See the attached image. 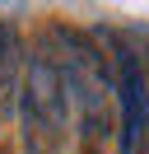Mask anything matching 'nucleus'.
<instances>
[{
    "instance_id": "1",
    "label": "nucleus",
    "mask_w": 149,
    "mask_h": 154,
    "mask_svg": "<svg viewBox=\"0 0 149 154\" xmlns=\"http://www.w3.org/2000/svg\"><path fill=\"white\" fill-rule=\"evenodd\" d=\"M19 131L28 154H61L70 140V89L47 47H37L19 75Z\"/></svg>"
},
{
    "instance_id": "4",
    "label": "nucleus",
    "mask_w": 149,
    "mask_h": 154,
    "mask_svg": "<svg viewBox=\"0 0 149 154\" xmlns=\"http://www.w3.org/2000/svg\"><path fill=\"white\" fill-rule=\"evenodd\" d=\"M14 75H19V51H14V33L0 28V112H5L9 94H14Z\"/></svg>"
},
{
    "instance_id": "3",
    "label": "nucleus",
    "mask_w": 149,
    "mask_h": 154,
    "mask_svg": "<svg viewBox=\"0 0 149 154\" xmlns=\"http://www.w3.org/2000/svg\"><path fill=\"white\" fill-rule=\"evenodd\" d=\"M112 89H117V107H121V149L135 154L144 145V131H149V89H144V70H140L135 51L130 47H117L112 56Z\"/></svg>"
},
{
    "instance_id": "2",
    "label": "nucleus",
    "mask_w": 149,
    "mask_h": 154,
    "mask_svg": "<svg viewBox=\"0 0 149 154\" xmlns=\"http://www.w3.org/2000/svg\"><path fill=\"white\" fill-rule=\"evenodd\" d=\"M51 42H56L51 56L65 75V89H70V112H79V126L89 135V145H98L112 131V103H117L112 70L102 66V51L70 28H56Z\"/></svg>"
}]
</instances>
